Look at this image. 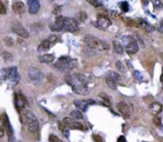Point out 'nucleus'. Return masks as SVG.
<instances>
[{"mask_svg":"<svg viewBox=\"0 0 163 142\" xmlns=\"http://www.w3.org/2000/svg\"><path fill=\"white\" fill-rule=\"evenodd\" d=\"M65 81L69 86L72 87L74 93L79 95H87V78L82 73H74V74H67L65 76Z\"/></svg>","mask_w":163,"mask_h":142,"instance_id":"1","label":"nucleus"},{"mask_svg":"<svg viewBox=\"0 0 163 142\" xmlns=\"http://www.w3.org/2000/svg\"><path fill=\"white\" fill-rule=\"evenodd\" d=\"M85 42L88 47L91 50H98V51H105L109 49V45L107 42L99 40L98 38L93 37L91 35H87L85 37Z\"/></svg>","mask_w":163,"mask_h":142,"instance_id":"2","label":"nucleus"},{"mask_svg":"<svg viewBox=\"0 0 163 142\" xmlns=\"http://www.w3.org/2000/svg\"><path fill=\"white\" fill-rule=\"evenodd\" d=\"M77 65V60L71 59L69 57H60L55 64V67L60 71H68L73 69Z\"/></svg>","mask_w":163,"mask_h":142,"instance_id":"3","label":"nucleus"},{"mask_svg":"<svg viewBox=\"0 0 163 142\" xmlns=\"http://www.w3.org/2000/svg\"><path fill=\"white\" fill-rule=\"evenodd\" d=\"M2 72H3L4 79H9L15 84H17L19 81H20V76H19V73L16 67H11L8 68V69H4L2 70Z\"/></svg>","mask_w":163,"mask_h":142,"instance_id":"4","label":"nucleus"},{"mask_svg":"<svg viewBox=\"0 0 163 142\" xmlns=\"http://www.w3.org/2000/svg\"><path fill=\"white\" fill-rule=\"evenodd\" d=\"M57 40H58L57 36L56 35H51L48 39L44 40L43 42L40 43V46H38V51L40 52V53H41V52L48 51L51 47H53V46L56 44Z\"/></svg>","mask_w":163,"mask_h":142,"instance_id":"5","label":"nucleus"},{"mask_svg":"<svg viewBox=\"0 0 163 142\" xmlns=\"http://www.w3.org/2000/svg\"><path fill=\"white\" fill-rule=\"evenodd\" d=\"M62 122L66 127H68L71 130L85 131V127L80 122H78V120L74 119L72 117H65V118H63Z\"/></svg>","mask_w":163,"mask_h":142,"instance_id":"6","label":"nucleus"},{"mask_svg":"<svg viewBox=\"0 0 163 142\" xmlns=\"http://www.w3.org/2000/svg\"><path fill=\"white\" fill-rule=\"evenodd\" d=\"M79 29L78 22L71 17H64V22H63V32H76Z\"/></svg>","mask_w":163,"mask_h":142,"instance_id":"7","label":"nucleus"},{"mask_svg":"<svg viewBox=\"0 0 163 142\" xmlns=\"http://www.w3.org/2000/svg\"><path fill=\"white\" fill-rule=\"evenodd\" d=\"M28 76L30 80L34 83H40L43 79V73L37 67H30L28 70Z\"/></svg>","mask_w":163,"mask_h":142,"instance_id":"8","label":"nucleus"},{"mask_svg":"<svg viewBox=\"0 0 163 142\" xmlns=\"http://www.w3.org/2000/svg\"><path fill=\"white\" fill-rule=\"evenodd\" d=\"M27 114H28V121H27V125H28V129L31 133H36L38 129V118L33 113L30 111H27Z\"/></svg>","mask_w":163,"mask_h":142,"instance_id":"9","label":"nucleus"},{"mask_svg":"<svg viewBox=\"0 0 163 142\" xmlns=\"http://www.w3.org/2000/svg\"><path fill=\"white\" fill-rule=\"evenodd\" d=\"M11 29H12V31L13 33H15L16 35L19 36V37H21V38H23V39H27V38H29L28 31H27V30L24 28V27L22 26L20 23L13 22L12 24V27H11Z\"/></svg>","mask_w":163,"mask_h":142,"instance_id":"10","label":"nucleus"},{"mask_svg":"<svg viewBox=\"0 0 163 142\" xmlns=\"http://www.w3.org/2000/svg\"><path fill=\"white\" fill-rule=\"evenodd\" d=\"M111 25V21H110L107 16L104 15H99L98 19L96 21V26L98 29L102 30V31H106L109 28V26Z\"/></svg>","mask_w":163,"mask_h":142,"instance_id":"11","label":"nucleus"},{"mask_svg":"<svg viewBox=\"0 0 163 142\" xmlns=\"http://www.w3.org/2000/svg\"><path fill=\"white\" fill-rule=\"evenodd\" d=\"M117 109L120 111V113L122 114V116L124 118L129 119L131 117V107H129L126 102H119L117 104Z\"/></svg>","mask_w":163,"mask_h":142,"instance_id":"12","label":"nucleus"},{"mask_svg":"<svg viewBox=\"0 0 163 142\" xmlns=\"http://www.w3.org/2000/svg\"><path fill=\"white\" fill-rule=\"evenodd\" d=\"M95 101L91 100V99H87V100H76L74 102V105L79 111H87L88 109V106L89 105H94Z\"/></svg>","mask_w":163,"mask_h":142,"instance_id":"13","label":"nucleus"},{"mask_svg":"<svg viewBox=\"0 0 163 142\" xmlns=\"http://www.w3.org/2000/svg\"><path fill=\"white\" fill-rule=\"evenodd\" d=\"M0 120H1L2 124L4 126V129L6 131V133H8V136L9 135H13V127L10 123V120L8 118V115L6 113H2L0 115Z\"/></svg>","mask_w":163,"mask_h":142,"instance_id":"14","label":"nucleus"},{"mask_svg":"<svg viewBox=\"0 0 163 142\" xmlns=\"http://www.w3.org/2000/svg\"><path fill=\"white\" fill-rule=\"evenodd\" d=\"M63 22H64V17L63 16H58L55 22L50 25V29L53 32H62L63 29Z\"/></svg>","mask_w":163,"mask_h":142,"instance_id":"15","label":"nucleus"},{"mask_svg":"<svg viewBox=\"0 0 163 142\" xmlns=\"http://www.w3.org/2000/svg\"><path fill=\"white\" fill-rule=\"evenodd\" d=\"M129 42H126V50L129 54H135L138 51V44L132 38H128Z\"/></svg>","mask_w":163,"mask_h":142,"instance_id":"16","label":"nucleus"},{"mask_svg":"<svg viewBox=\"0 0 163 142\" xmlns=\"http://www.w3.org/2000/svg\"><path fill=\"white\" fill-rule=\"evenodd\" d=\"M29 4V13L31 15H36L38 13L40 9V0H28Z\"/></svg>","mask_w":163,"mask_h":142,"instance_id":"17","label":"nucleus"},{"mask_svg":"<svg viewBox=\"0 0 163 142\" xmlns=\"http://www.w3.org/2000/svg\"><path fill=\"white\" fill-rule=\"evenodd\" d=\"M15 107L17 109V111H22L23 108L26 105V99L22 96L21 94H15Z\"/></svg>","mask_w":163,"mask_h":142,"instance_id":"18","label":"nucleus"},{"mask_svg":"<svg viewBox=\"0 0 163 142\" xmlns=\"http://www.w3.org/2000/svg\"><path fill=\"white\" fill-rule=\"evenodd\" d=\"M12 9L15 15H22V13L25 12V6H24V4L22 2H15V3H13Z\"/></svg>","mask_w":163,"mask_h":142,"instance_id":"19","label":"nucleus"},{"mask_svg":"<svg viewBox=\"0 0 163 142\" xmlns=\"http://www.w3.org/2000/svg\"><path fill=\"white\" fill-rule=\"evenodd\" d=\"M150 111L154 115H157L162 111V105L158 102L152 103L150 106Z\"/></svg>","mask_w":163,"mask_h":142,"instance_id":"20","label":"nucleus"},{"mask_svg":"<svg viewBox=\"0 0 163 142\" xmlns=\"http://www.w3.org/2000/svg\"><path fill=\"white\" fill-rule=\"evenodd\" d=\"M54 55H52V54H45V55L40 56L38 61L42 62V64H51L54 61Z\"/></svg>","mask_w":163,"mask_h":142,"instance_id":"21","label":"nucleus"},{"mask_svg":"<svg viewBox=\"0 0 163 142\" xmlns=\"http://www.w3.org/2000/svg\"><path fill=\"white\" fill-rule=\"evenodd\" d=\"M139 25L143 30H145V31L148 32V33L153 32L154 30V27H153L150 23L147 22V21H145V20H140L139 21Z\"/></svg>","mask_w":163,"mask_h":142,"instance_id":"22","label":"nucleus"},{"mask_svg":"<svg viewBox=\"0 0 163 142\" xmlns=\"http://www.w3.org/2000/svg\"><path fill=\"white\" fill-rule=\"evenodd\" d=\"M113 50H114V52H115L116 54H119V55H122V54H124L123 46L121 45L119 42H113Z\"/></svg>","mask_w":163,"mask_h":142,"instance_id":"23","label":"nucleus"},{"mask_svg":"<svg viewBox=\"0 0 163 142\" xmlns=\"http://www.w3.org/2000/svg\"><path fill=\"white\" fill-rule=\"evenodd\" d=\"M106 83H107V86L110 87V88L113 89V90L117 89V84H116V82L114 80H112V79L110 77H109V76H107V78H106Z\"/></svg>","mask_w":163,"mask_h":142,"instance_id":"24","label":"nucleus"},{"mask_svg":"<svg viewBox=\"0 0 163 142\" xmlns=\"http://www.w3.org/2000/svg\"><path fill=\"white\" fill-rule=\"evenodd\" d=\"M70 117H72V118L76 119V120H80V119H83V118H84V115H83V113H81V111L76 110V111H71Z\"/></svg>","mask_w":163,"mask_h":142,"instance_id":"25","label":"nucleus"},{"mask_svg":"<svg viewBox=\"0 0 163 142\" xmlns=\"http://www.w3.org/2000/svg\"><path fill=\"white\" fill-rule=\"evenodd\" d=\"M107 76L111 78L112 80H114V81L116 82V83H119L120 80H121L120 75L118 74V73H116L115 71H109V72L107 73Z\"/></svg>","mask_w":163,"mask_h":142,"instance_id":"26","label":"nucleus"},{"mask_svg":"<svg viewBox=\"0 0 163 142\" xmlns=\"http://www.w3.org/2000/svg\"><path fill=\"white\" fill-rule=\"evenodd\" d=\"M1 57L3 58V60L6 62H10L13 61V57L11 53H9V52H2L1 53Z\"/></svg>","mask_w":163,"mask_h":142,"instance_id":"27","label":"nucleus"},{"mask_svg":"<svg viewBox=\"0 0 163 142\" xmlns=\"http://www.w3.org/2000/svg\"><path fill=\"white\" fill-rule=\"evenodd\" d=\"M28 121V114H27V111H22L20 113V122L22 125L27 124Z\"/></svg>","mask_w":163,"mask_h":142,"instance_id":"28","label":"nucleus"},{"mask_svg":"<svg viewBox=\"0 0 163 142\" xmlns=\"http://www.w3.org/2000/svg\"><path fill=\"white\" fill-rule=\"evenodd\" d=\"M87 2L94 8H100L103 6V4H102L100 0H87Z\"/></svg>","mask_w":163,"mask_h":142,"instance_id":"29","label":"nucleus"},{"mask_svg":"<svg viewBox=\"0 0 163 142\" xmlns=\"http://www.w3.org/2000/svg\"><path fill=\"white\" fill-rule=\"evenodd\" d=\"M59 127H60V131H62V133H63V135H64L66 137H68L69 136V128L66 127L64 124L62 126V123H59Z\"/></svg>","mask_w":163,"mask_h":142,"instance_id":"30","label":"nucleus"},{"mask_svg":"<svg viewBox=\"0 0 163 142\" xmlns=\"http://www.w3.org/2000/svg\"><path fill=\"white\" fill-rule=\"evenodd\" d=\"M151 1L152 3H153L154 7L156 8V9H161V8H163V4L160 0H151Z\"/></svg>","mask_w":163,"mask_h":142,"instance_id":"31","label":"nucleus"},{"mask_svg":"<svg viewBox=\"0 0 163 142\" xmlns=\"http://www.w3.org/2000/svg\"><path fill=\"white\" fill-rule=\"evenodd\" d=\"M4 43H5V45L8 46V47H11V46L13 45V40L12 38L6 37V38L4 39Z\"/></svg>","mask_w":163,"mask_h":142,"instance_id":"32","label":"nucleus"},{"mask_svg":"<svg viewBox=\"0 0 163 142\" xmlns=\"http://www.w3.org/2000/svg\"><path fill=\"white\" fill-rule=\"evenodd\" d=\"M133 77L135 78V80H137V81H142L143 80V75L140 71H137V70L134 71Z\"/></svg>","mask_w":163,"mask_h":142,"instance_id":"33","label":"nucleus"},{"mask_svg":"<svg viewBox=\"0 0 163 142\" xmlns=\"http://www.w3.org/2000/svg\"><path fill=\"white\" fill-rule=\"evenodd\" d=\"M49 141L50 142H62V140L60 137H58L55 135H49Z\"/></svg>","mask_w":163,"mask_h":142,"instance_id":"34","label":"nucleus"},{"mask_svg":"<svg viewBox=\"0 0 163 142\" xmlns=\"http://www.w3.org/2000/svg\"><path fill=\"white\" fill-rule=\"evenodd\" d=\"M115 65H116V68H117V69L119 70V71H121V72H123V71L126 70V68H125V66H124V64L121 62H119V61L116 62Z\"/></svg>","mask_w":163,"mask_h":142,"instance_id":"35","label":"nucleus"},{"mask_svg":"<svg viewBox=\"0 0 163 142\" xmlns=\"http://www.w3.org/2000/svg\"><path fill=\"white\" fill-rule=\"evenodd\" d=\"M7 13V9L5 4L2 1H0V15H5Z\"/></svg>","mask_w":163,"mask_h":142,"instance_id":"36","label":"nucleus"},{"mask_svg":"<svg viewBox=\"0 0 163 142\" xmlns=\"http://www.w3.org/2000/svg\"><path fill=\"white\" fill-rule=\"evenodd\" d=\"M79 18H80V20H81V21H85V20H87V13L84 12V11H82V12H80V13H79Z\"/></svg>","mask_w":163,"mask_h":142,"instance_id":"37","label":"nucleus"},{"mask_svg":"<svg viewBox=\"0 0 163 142\" xmlns=\"http://www.w3.org/2000/svg\"><path fill=\"white\" fill-rule=\"evenodd\" d=\"M120 7H121V9L124 11V12H128L129 8L128 2H121V3H120Z\"/></svg>","mask_w":163,"mask_h":142,"instance_id":"38","label":"nucleus"},{"mask_svg":"<svg viewBox=\"0 0 163 142\" xmlns=\"http://www.w3.org/2000/svg\"><path fill=\"white\" fill-rule=\"evenodd\" d=\"M99 96H100L104 101H106V102H107V104H110V99H109V97L107 96V95L106 93H101L100 95H99Z\"/></svg>","mask_w":163,"mask_h":142,"instance_id":"39","label":"nucleus"},{"mask_svg":"<svg viewBox=\"0 0 163 142\" xmlns=\"http://www.w3.org/2000/svg\"><path fill=\"white\" fill-rule=\"evenodd\" d=\"M154 123L156 125V126H160V119L159 118H154Z\"/></svg>","mask_w":163,"mask_h":142,"instance_id":"40","label":"nucleus"},{"mask_svg":"<svg viewBox=\"0 0 163 142\" xmlns=\"http://www.w3.org/2000/svg\"><path fill=\"white\" fill-rule=\"evenodd\" d=\"M158 32L159 33H163V20L161 21V23H160V25L158 27Z\"/></svg>","mask_w":163,"mask_h":142,"instance_id":"41","label":"nucleus"},{"mask_svg":"<svg viewBox=\"0 0 163 142\" xmlns=\"http://www.w3.org/2000/svg\"><path fill=\"white\" fill-rule=\"evenodd\" d=\"M9 142H15V136L13 135H9V140H8Z\"/></svg>","mask_w":163,"mask_h":142,"instance_id":"42","label":"nucleus"},{"mask_svg":"<svg viewBox=\"0 0 163 142\" xmlns=\"http://www.w3.org/2000/svg\"><path fill=\"white\" fill-rule=\"evenodd\" d=\"M4 135H5V131H4V129H3V128L0 127V137H3Z\"/></svg>","mask_w":163,"mask_h":142,"instance_id":"43","label":"nucleus"},{"mask_svg":"<svg viewBox=\"0 0 163 142\" xmlns=\"http://www.w3.org/2000/svg\"><path fill=\"white\" fill-rule=\"evenodd\" d=\"M117 142H126L125 136H120V137L117 139Z\"/></svg>","mask_w":163,"mask_h":142,"instance_id":"44","label":"nucleus"},{"mask_svg":"<svg viewBox=\"0 0 163 142\" xmlns=\"http://www.w3.org/2000/svg\"><path fill=\"white\" fill-rule=\"evenodd\" d=\"M60 9H62V7H58L56 10H54V13H59L60 11Z\"/></svg>","mask_w":163,"mask_h":142,"instance_id":"45","label":"nucleus"},{"mask_svg":"<svg viewBox=\"0 0 163 142\" xmlns=\"http://www.w3.org/2000/svg\"><path fill=\"white\" fill-rule=\"evenodd\" d=\"M160 82L163 84V68H162V74H161V77H160Z\"/></svg>","mask_w":163,"mask_h":142,"instance_id":"46","label":"nucleus"}]
</instances>
